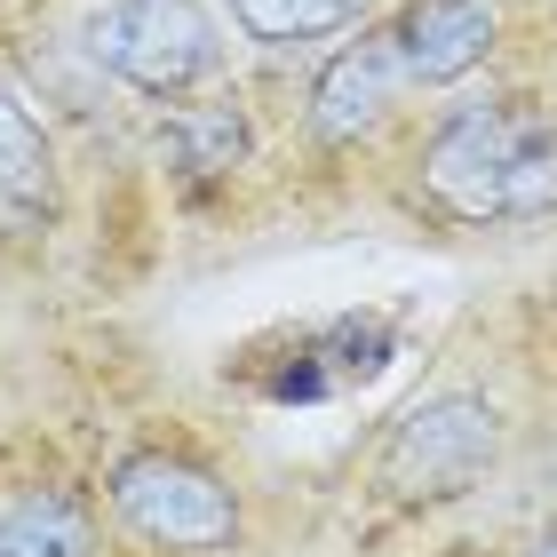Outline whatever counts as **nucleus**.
<instances>
[{"label":"nucleus","instance_id":"423d86ee","mask_svg":"<svg viewBox=\"0 0 557 557\" xmlns=\"http://www.w3.org/2000/svg\"><path fill=\"white\" fill-rule=\"evenodd\" d=\"M494 33H502L494 0H407L391 24V48L414 88H446L494 57Z\"/></svg>","mask_w":557,"mask_h":557},{"label":"nucleus","instance_id":"0eeeda50","mask_svg":"<svg viewBox=\"0 0 557 557\" xmlns=\"http://www.w3.org/2000/svg\"><path fill=\"white\" fill-rule=\"evenodd\" d=\"M0 557H88V510L57 486L0 502Z\"/></svg>","mask_w":557,"mask_h":557},{"label":"nucleus","instance_id":"f03ea898","mask_svg":"<svg viewBox=\"0 0 557 557\" xmlns=\"http://www.w3.org/2000/svg\"><path fill=\"white\" fill-rule=\"evenodd\" d=\"M88 57L144 96H184L215 72L223 33L199 0H104L88 16Z\"/></svg>","mask_w":557,"mask_h":557},{"label":"nucleus","instance_id":"9b49d317","mask_svg":"<svg viewBox=\"0 0 557 557\" xmlns=\"http://www.w3.org/2000/svg\"><path fill=\"white\" fill-rule=\"evenodd\" d=\"M525 557H557V534H542V542H534V549H525Z\"/></svg>","mask_w":557,"mask_h":557},{"label":"nucleus","instance_id":"9d476101","mask_svg":"<svg viewBox=\"0 0 557 557\" xmlns=\"http://www.w3.org/2000/svg\"><path fill=\"white\" fill-rule=\"evenodd\" d=\"M168 151H175V168H191V175H223V168H239V151H247V120L232 104L184 112L168 128Z\"/></svg>","mask_w":557,"mask_h":557},{"label":"nucleus","instance_id":"7ed1b4c3","mask_svg":"<svg viewBox=\"0 0 557 557\" xmlns=\"http://www.w3.org/2000/svg\"><path fill=\"white\" fill-rule=\"evenodd\" d=\"M494 454H502V414L478 391H446V398H422V407H407L391 422L374 478L398 502H446L470 478H486Z\"/></svg>","mask_w":557,"mask_h":557},{"label":"nucleus","instance_id":"6e6552de","mask_svg":"<svg viewBox=\"0 0 557 557\" xmlns=\"http://www.w3.org/2000/svg\"><path fill=\"white\" fill-rule=\"evenodd\" d=\"M33 199H48V136L33 104L0 81V208H33Z\"/></svg>","mask_w":557,"mask_h":557},{"label":"nucleus","instance_id":"20e7f679","mask_svg":"<svg viewBox=\"0 0 557 557\" xmlns=\"http://www.w3.org/2000/svg\"><path fill=\"white\" fill-rule=\"evenodd\" d=\"M112 510L136 525L151 549H184V557H208V549H232L239 542V502L215 470L184 462V454H128L112 470Z\"/></svg>","mask_w":557,"mask_h":557},{"label":"nucleus","instance_id":"39448f33","mask_svg":"<svg viewBox=\"0 0 557 557\" xmlns=\"http://www.w3.org/2000/svg\"><path fill=\"white\" fill-rule=\"evenodd\" d=\"M407 88L414 81H407V64H398L391 33L350 40L343 57L319 72V88H311V128H319V144H359V136H374Z\"/></svg>","mask_w":557,"mask_h":557},{"label":"nucleus","instance_id":"1a4fd4ad","mask_svg":"<svg viewBox=\"0 0 557 557\" xmlns=\"http://www.w3.org/2000/svg\"><path fill=\"white\" fill-rule=\"evenodd\" d=\"M256 40H326V33H343V24H359L367 16V0H223Z\"/></svg>","mask_w":557,"mask_h":557},{"label":"nucleus","instance_id":"f257e3e1","mask_svg":"<svg viewBox=\"0 0 557 557\" xmlns=\"http://www.w3.org/2000/svg\"><path fill=\"white\" fill-rule=\"evenodd\" d=\"M422 191L462 223H525L557 208V120L534 96H478L422 144Z\"/></svg>","mask_w":557,"mask_h":557}]
</instances>
